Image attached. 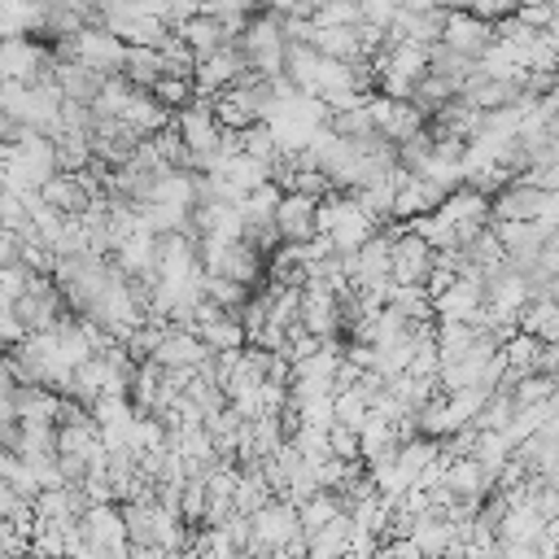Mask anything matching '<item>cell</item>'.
Wrapping results in <instances>:
<instances>
[{
	"label": "cell",
	"instance_id": "cell-1",
	"mask_svg": "<svg viewBox=\"0 0 559 559\" xmlns=\"http://www.w3.org/2000/svg\"><path fill=\"white\" fill-rule=\"evenodd\" d=\"M493 39H498V35H493V22L476 17L472 9H445V26H441V44H445V48H454V52L480 61Z\"/></svg>",
	"mask_w": 559,
	"mask_h": 559
},
{
	"label": "cell",
	"instance_id": "cell-2",
	"mask_svg": "<svg viewBox=\"0 0 559 559\" xmlns=\"http://www.w3.org/2000/svg\"><path fill=\"white\" fill-rule=\"evenodd\" d=\"M542 201L546 192L524 183V179H511L502 192L489 197V223H511V218H537L542 214Z\"/></svg>",
	"mask_w": 559,
	"mask_h": 559
},
{
	"label": "cell",
	"instance_id": "cell-3",
	"mask_svg": "<svg viewBox=\"0 0 559 559\" xmlns=\"http://www.w3.org/2000/svg\"><path fill=\"white\" fill-rule=\"evenodd\" d=\"M275 236L288 245H301L314 236V197L306 192H284L275 205Z\"/></svg>",
	"mask_w": 559,
	"mask_h": 559
},
{
	"label": "cell",
	"instance_id": "cell-4",
	"mask_svg": "<svg viewBox=\"0 0 559 559\" xmlns=\"http://www.w3.org/2000/svg\"><path fill=\"white\" fill-rule=\"evenodd\" d=\"M542 528H546V520L528 507V502H520V507H507L502 511V520H498V542L502 546H533L537 537H542Z\"/></svg>",
	"mask_w": 559,
	"mask_h": 559
},
{
	"label": "cell",
	"instance_id": "cell-5",
	"mask_svg": "<svg viewBox=\"0 0 559 559\" xmlns=\"http://www.w3.org/2000/svg\"><path fill=\"white\" fill-rule=\"evenodd\" d=\"M502 358H507L511 380H515V376H528V371H537L542 341H537V336H528V332H515V336H507V341H502Z\"/></svg>",
	"mask_w": 559,
	"mask_h": 559
},
{
	"label": "cell",
	"instance_id": "cell-6",
	"mask_svg": "<svg viewBox=\"0 0 559 559\" xmlns=\"http://www.w3.org/2000/svg\"><path fill=\"white\" fill-rule=\"evenodd\" d=\"M511 397H515V406H537V402H550V397H555V376H546V371L515 376V380H511Z\"/></svg>",
	"mask_w": 559,
	"mask_h": 559
},
{
	"label": "cell",
	"instance_id": "cell-7",
	"mask_svg": "<svg viewBox=\"0 0 559 559\" xmlns=\"http://www.w3.org/2000/svg\"><path fill=\"white\" fill-rule=\"evenodd\" d=\"M550 13H555V0H520L515 4V22L528 26V31H546Z\"/></svg>",
	"mask_w": 559,
	"mask_h": 559
},
{
	"label": "cell",
	"instance_id": "cell-8",
	"mask_svg": "<svg viewBox=\"0 0 559 559\" xmlns=\"http://www.w3.org/2000/svg\"><path fill=\"white\" fill-rule=\"evenodd\" d=\"M520 0H472V13L485 17V22H498V17H511Z\"/></svg>",
	"mask_w": 559,
	"mask_h": 559
},
{
	"label": "cell",
	"instance_id": "cell-9",
	"mask_svg": "<svg viewBox=\"0 0 559 559\" xmlns=\"http://www.w3.org/2000/svg\"><path fill=\"white\" fill-rule=\"evenodd\" d=\"M555 397H559V376H555Z\"/></svg>",
	"mask_w": 559,
	"mask_h": 559
}]
</instances>
